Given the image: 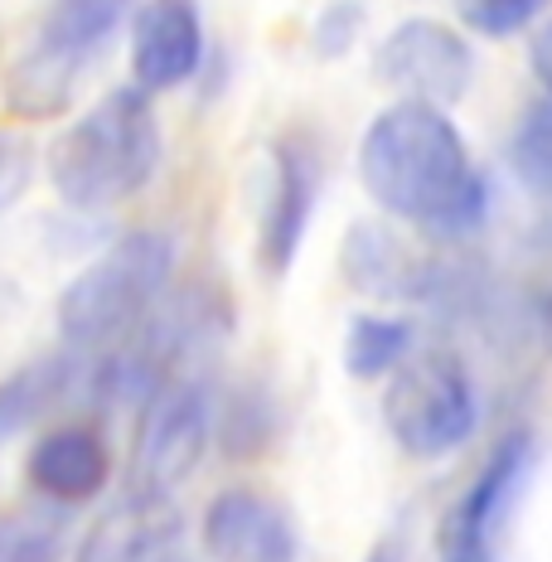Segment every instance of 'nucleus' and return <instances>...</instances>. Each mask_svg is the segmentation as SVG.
I'll list each match as a JSON object with an SVG mask.
<instances>
[{"mask_svg": "<svg viewBox=\"0 0 552 562\" xmlns=\"http://www.w3.org/2000/svg\"><path fill=\"white\" fill-rule=\"evenodd\" d=\"M359 180L373 204L427 233H470L485 218V175L475 170L446 108L397 98L359 140Z\"/></svg>", "mask_w": 552, "mask_h": 562, "instance_id": "obj_1", "label": "nucleus"}, {"mask_svg": "<svg viewBox=\"0 0 552 562\" xmlns=\"http://www.w3.org/2000/svg\"><path fill=\"white\" fill-rule=\"evenodd\" d=\"M160 166V122L150 92L116 88L58 136L49 175L74 209H112L140 194Z\"/></svg>", "mask_w": 552, "mask_h": 562, "instance_id": "obj_2", "label": "nucleus"}, {"mask_svg": "<svg viewBox=\"0 0 552 562\" xmlns=\"http://www.w3.org/2000/svg\"><path fill=\"white\" fill-rule=\"evenodd\" d=\"M174 277V243L156 228L116 238L92 267L74 277L58 301V330L74 349H112L136 335L160 306Z\"/></svg>", "mask_w": 552, "mask_h": 562, "instance_id": "obj_3", "label": "nucleus"}, {"mask_svg": "<svg viewBox=\"0 0 552 562\" xmlns=\"http://www.w3.org/2000/svg\"><path fill=\"white\" fill-rule=\"evenodd\" d=\"M383 422L407 456H446L475 431V383L451 349H413L393 369Z\"/></svg>", "mask_w": 552, "mask_h": 562, "instance_id": "obj_4", "label": "nucleus"}, {"mask_svg": "<svg viewBox=\"0 0 552 562\" xmlns=\"http://www.w3.org/2000/svg\"><path fill=\"white\" fill-rule=\"evenodd\" d=\"M204 451H209V397L194 379L166 373L156 389L140 397L132 485L174 495V485L194 475Z\"/></svg>", "mask_w": 552, "mask_h": 562, "instance_id": "obj_5", "label": "nucleus"}, {"mask_svg": "<svg viewBox=\"0 0 552 562\" xmlns=\"http://www.w3.org/2000/svg\"><path fill=\"white\" fill-rule=\"evenodd\" d=\"M379 78L407 102L446 108V102L465 98L470 78H475V54L441 20H403L379 44Z\"/></svg>", "mask_w": 552, "mask_h": 562, "instance_id": "obj_6", "label": "nucleus"}, {"mask_svg": "<svg viewBox=\"0 0 552 562\" xmlns=\"http://www.w3.org/2000/svg\"><path fill=\"white\" fill-rule=\"evenodd\" d=\"M180 543V509L160 490L126 485L108 509L92 519L74 562H166Z\"/></svg>", "mask_w": 552, "mask_h": 562, "instance_id": "obj_7", "label": "nucleus"}, {"mask_svg": "<svg viewBox=\"0 0 552 562\" xmlns=\"http://www.w3.org/2000/svg\"><path fill=\"white\" fill-rule=\"evenodd\" d=\"M523 465H528V441L514 431V437L499 441L495 456L485 461V471L470 480V490L451 505V514H446L441 562H495L499 514H504V505H509Z\"/></svg>", "mask_w": 552, "mask_h": 562, "instance_id": "obj_8", "label": "nucleus"}, {"mask_svg": "<svg viewBox=\"0 0 552 562\" xmlns=\"http://www.w3.org/2000/svg\"><path fill=\"white\" fill-rule=\"evenodd\" d=\"M204 64V15L199 0H146L132 25V74L140 92L190 83Z\"/></svg>", "mask_w": 552, "mask_h": 562, "instance_id": "obj_9", "label": "nucleus"}, {"mask_svg": "<svg viewBox=\"0 0 552 562\" xmlns=\"http://www.w3.org/2000/svg\"><path fill=\"white\" fill-rule=\"evenodd\" d=\"M204 548L214 562H296V529L277 499L238 485L209 499Z\"/></svg>", "mask_w": 552, "mask_h": 562, "instance_id": "obj_10", "label": "nucleus"}, {"mask_svg": "<svg viewBox=\"0 0 552 562\" xmlns=\"http://www.w3.org/2000/svg\"><path fill=\"white\" fill-rule=\"evenodd\" d=\"M315 194H320V156L305 136H286L277 146L272 194H267L262 209V262L272 277H281L296 262L305 224L315 214Z\"/></svg>", "mask_w": 552, "mask_h": 562, "instance_id": "obj_11", "label": "nucleus"}, {"mask_svg": "<svg viewBox=\"0 0 552 562\" xmlns=\"http://www.w3.org/2000/svg\"><path fill=\"white\" fill-rule=\"evenodd\" d=\"M132 5L136 0H54L49 15H44V30H40V49H34V64H30L34 83H44L40 92H49L44 108L54 112L58 102H64L74 68L108 40L112 25Z\"/></svg>", "mask_w": 552, "mask_h": 562, "instance_id": "obj_12", "label": "nucleus"}, {"mask_svg": "<svg viewBox=\"0 0 552 562\" xmlns=\"http://www.w3.org/2000/svg\"><path fill=\"white\" fill-rule=\"evenodd\" d=\"M112 475V451L92 427H54L30 451V485L54 505H83Z\"/></svg>", "mask_w": 552, "mask_h": 562, "instance_id": "obj_13", "label": "nucleus"}, {"mask_svg": "<svg viewBox=\"0 0 552 562\" xmlns=\"http://www.w3.org/2000/svg\"><path fill=\"white\" fill-rule=\"evenodd\" d=\"M74 383H78V364L68 355L34 359V364H25L20 373H10V379L0 383V437L40 422L49 407H58L74 393Z\"/></svg>", "mask_w": 552, "mask_h": 562, "instance_id": "obj_14", "label": "nucleus"}, {"mask_svg": "<svg viewBox=\"0 0 552 562\" xmlns=\"http://www.w3.org/2000/svg\"><path fill=\"white\" fill-rule=\"evenodd\" d=\"M417 335L407 315H359L345 335V369L354 379H383L413 355Z\"/></svg>", "mask_w": 552, "mask_h": 562, "instance_id": "obj_15", "label": "nucleus"}, {"mask_svg": "<svg viewBox=\"0 0 552 562\" xmlns=\"http://www.w3.org/2000/svg\"><path fill=\"white\" fill-rule=\"evenodd\" d=\"M509 166L528 190L552 194V92H543V98L519 116L514 140H509Z\"/></svg>", "mask_w": 552, "mask_h": 562, "instance_id": "obj_16", "label": "nucleus"}, {"mask_svg": "<svg viewBox=\"0 0 552 562\" xmlns=\"http://www.w3.org/2000/svg\"><path fill=\"white\" fill-rule=\"evenodd\" d=\"M548 5L552 0H465V20L480 34L504 40V34H519L523 25H533Z\"/></svg>", "mask_w": 552, "mask_h": 562, "instance_id": "obj_17", "label": "nucleus"}, {"mask_svg": "<svg viewBox=\"0 0 552 562\" xmlns=\"http://www.w3.org/2000/svg\"><path fill=\"white\" fill-rule=\"evenodd\" d=\"M30 175H34L30 146L15 140V136H0V214L30 190Z\"/></svg>", "mask_w": 552, "mask_h": 562, "instance_id": "obj_18", "label": "nucleus"}, {"mask_svg": "<svg viewBox=\"0 0 552 562\" xmlns=\"http://www.w3.org/2000/svg\"><path fill=\"white\" fill-rule=\"evenodd\" d=\"M533 68H538V78H543L548 92H552V25L538 34V44H533Z\"/></svg>", "mask_w": 552, "mask_h": 562, "instance_id": "obj_19", "label": "nucleus"}, {"mask_svg": "<svg viewBox=\"0 0 552 562\" xmlns=\"http://www.w3.org/2000/svg\"><path fill=\"white\" fill-rule=\"evenodd\" d=\"M369 562H403V558H397V553H393V548H387V543H383V548H379V553H369Z\"/></svg>", "mask_w": 552, "mask_h": 562, "instance_id": "obj_20", "label": "nucleus"}, {"mask_svg": "<svg viewBox=\"0 0 552 562\" xmlns=\"http://www.w3.org/2000/svg\"><path fill=\"white\" fill-rule=\"evenodd\" d=\"M166 562H170V558H166Z\"/></svg>", "mask_w": 552, "mask_h": 562, "instance_id": "obj_21", "label": "nucleus"}]
</instances>
